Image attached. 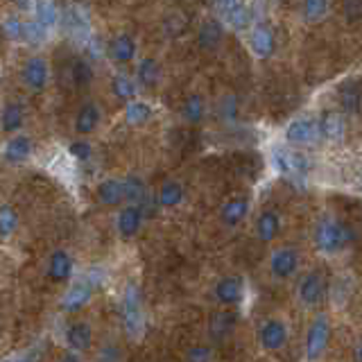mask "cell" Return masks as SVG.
<instances>
[{
	"label": "cell",
	"mask_w": 362,
	"mask_h": 362,
	"mask_svg": "<svg viewBox=\"0 0 362 362\" xmlns=\"http://www.w3.org/2000/svg\"><path fill=\"white\" fill-rule=\"evenodd\" d=\"M197 41L204 50H215L218 45L222 43V25H220V21H206L204 25L199 28V34H197Z\"/></svg>",
	"instance_id": "7402d4cb"
},
{
	"label": "cell",
	"mask_w": 362,
	"mask_h": 362,
	"mask_svg": "<svg viewBox=\"0 0 362 362\" xmlns=\"http://www.w3.org/2000/svg\"><path fill=\"white\" fill-rule=\"evenodd\" d=\"M344 11L349 21H358L360 18V0H344Z\"/></svg>",
	"instance_id": "b9f144b4"
},
{
	"label": "cell",
	"mask_w": 362,
	"mask_h": 362,
	"mask_svg": "<svg viewBox=\"0 0 362 362\" xmlns=\"http://www.w3.org/2000/svg\"><path fill=\"white\" fill-rule=\"evenodd\" d=\"M328 0H303V16L308 23H317L326 16Z\"/></svg>",
	"instance_id": "e575fe53"
},
{
	"label": "cell",
	"mask_w": 362,
	"mask_h": 362,
	"mask_svg": "<svg viewBox=\"0 0 362 362\" xmlns=\"http://www.w3.org/2000/svg\"><path fill=\"white\" fill-rule=\"evenodd\" d=\"M299 267V254L290 247L276 249L269 258V269L276 279H290Z\"/></svg>",
	"instance_id": "5b68a950"
},
{
	"label": "cell",
	"mask_w": 362,
	"mask_h": 362,
	"mask_svg": "<svg viewBox=\"0 0 362 362\" xmlns=\"http://www.w3.org/2000/svg\"><path fill=\"white\" fill-rule=\"evenodd\" d=\"M288 339V328L279 320H267L260 328V344H263L267 351H276L286 344Z\"/></svg>",
	"instance_id": "8fae6325"
},
{
	"label": "cell",
	"mask_w": 362,
	"mask_h": 362,
	"mask_svg": "<svg viewBox=\"0 0 362 362\" xmlns=\"http://www.w3.org/2000/svg\"><path fill=\"white\" fill-rule=\"evenodd\" d=\"M48 77H50L48 62L39 54L30 57L25 66H23V82H25L30 90H43L45 84H48Z\"/></svg>",
	"instance_id": "277c9868"
},
{
	"label": "cell",
	"mask_w": 362,
	"mask_h": 362,
	"mask_svg": "<svg viewBox=\"0 0 362 362\" xmlns=\"http://www.w3.org/2000/svg\"><path fill=\"white\" fill-rule=\"evenodd\" d=\"M143 224V209L136 206V204H129L118 213V233L122 238H134L139 233Z\"/></svg>",
	"instance_id": "7c38bea8"
},
{
	"label": "cell",
	"mask_w": 362,
	"mask_h": 362,
	"mask_svg": "<svg viewBox=\"0 0 362 362\" xmlns=\"http://www.w3.org/2000/svg\"><path fill=\"white\" fill-rule=\"evenodd\" d=\"M286 139L292 145H313L320 139V129H317V122L308 118H299L288 124L286 129Z\"/></svg>",
	"instance_id": "8992f818"
},
{
	"label": "cell",
	"mask_w": 362,
	"mask_h": 362,
	"mask_svg": "<svg viewBox=\"0 0 362 362\" xmlns=\"http://www.w3.org/2000/svg\"><path fill=\"white\" fill-rule=\"evenodd\" d=\"M100 124V109L95 102H86V105L77 111V118H75V132L77 134H93Z\"/></svg>",
	"instance_id": "9a60e30c"
},
{
	"label": "cell",
	"mask_w": 362,
	"mask_h": 362,
	"mask_svg": "<svg viewBox=\"0 0 362 362\" xmlns=\"http://www.w3.org/2000/svg\"><path fill=\"white\" fill-rule=\"evenodd\" d=\"M45 28L39 25L37 21H32V23H23V39L30 41V43H41L45 39Z\"/></svg>",
	"instance_id": "ab89813d"
},
{
	"label": "cell",
	"mask_w": 362,
	"mask_h": 362,
	"mask_svg": "<svg viewBox=\"0 0 362 362\" xmlns=\"http://www.w3.org/2000/svg\"><path fill=\"white\" fill-rule=\"evenodd\" d=\"M152 116V109L147 102H141V100H129L127 109H124V118H127L129 124H143L147 122Z\"/></svg>",
	"instance_id": "f546056e"
},
{
	"label": "cell",
	"mask_w": 362,
	"mask_h": 362,
	"mask_svg": "<svg viewBox=\"0 0 362 362\" xmlns=\"http://www.w3.org/2000/svg\"><path fill=\"white\" fill-rule=\"evenodd\" d=\"M34 11H37V23L43 28H50L57 23V5L52 0H34Z\"/></svg>",
	"instance_id": "1f68e13d"
},
{
	"label": "cell",
	"mask_w": 362,
	"mask_h": 362,
	"mask_svg": "<svg viewBox=\"0 0 362 362\" xmlns=\"http://www.w3.org/2000/svg\"><path fill=\"white\" fill-rule=\"evenodd\" d=\"M21 124H23V107L18 102H7L3 113H0V127H3V132L11 134L21 129Z\"/></svg>",
	"instance_id": "484cf974"
},
{
	"label": "cell",
	"mask_w": 362,
	"mask_h": 362,
	"mask_svg": "<svg viewBox=\"0 0 362 362\" xmlns=\"http://www.w3.org/2000/svg\"><path fill=\"white\" fill-rule=\"evenodd\" d=\"M181 116H184V120H188L190 124L202 122L204 116H206V102H204V98L199 93L188 95L184 107H181Z\"/></svg>",
	"instance_id": "cb8c5ba5"
},
{
	"label": "cell",
	"mask_w": 362,
	"mask_h": 362,
	"mask_svg": "<svg viewBox=\"0 0 362 362\" xmlns=\"http://www.w3.org/2000/svg\"><path fill=\"white\" fill-rule=\"evenodd\" d=\"M158 75H161V68L154 59H143L141 66H139V82L145 86V88H152L156 86L158 82Z\"/></svg>",
	"instance_id": "d6a6232c"
},
{
	"label": "cell",
	"mask_w": 362,
	"mask_h": 362,
	"mask_svg": "<svg viewBox=\"0 0 362 362\" xmlns=\"http://www.w3.org/2000/svg\"><path fill=\"white\" fill-rule=\"evenodd\" d=\"M11 3H14V5H18V7H23V9H25V7L30 5V0H11Z\"/></svg>",
	"instance_id": "f6af8a7d"
},
{
	"label": "cell",
	"mask_w": 362,
	"mask_h": 362,
	"mask_svg": "<svg viewBox=\"0 0 362 362\" xmlns=\"http://www.w3.org/2000/svg\"><path fill=\"white\" fill-rule=\"evenodd\" d=\"M48 274L54 281H68L73 276V258L64 249H57L50 256V265H48Z\"/></svg>",
	"instance_id": "e0dca14e"
},
{
	"label": "cell",
	"mask_w": 362,
	"mask_h": 362,
	"mask_svg": "<svg viewBox=\"0 0 362 362\" xmlns=\"http://www.w3.org/2000/svg\"><path fill=\"white\" fill-rule=\"evenodd\" d=\"M324 292H326V286L320 272H310V274H305L299 281V299L303 305H308V308L324 299Z\"/></svg>",
	"instance_id": "52a82bcc"
},
{
	"label": "cell",
	"mask_w": 362,
	"mask_h": 362,
	"mask_svg": "<svg viewBox=\"0 0 362 362\" xmlns=\"http://www.w3.org/2000/svg\"><path fill=\"white\" fill-rule=\"evenodd\" d=\"M235 3H238V0H213V5L218 7V9L222 11V14H224L226 9H231V7H233Z\"/></svg>",
	"instance_id": "7bdbcfd3"
},
{
	"label": "cell",
	"mask_w": 362,
	"mask_h": 362,
	"mask_svg": "<svg viewBox=\"0 0 362 362\" xmlns=\"http://www.w3.org/2000/svg\"><path fill=\"white\" fill-rule=\"evenodd\" d=\"M245 297V283L240 276H224L215 286V299L222 305H235Z\"/></svg>",
	"instance_id": "ba28073f"
},
{
	"label": "cell",
	"mask_w": 362,
	"mask_h": 362,
	"mask_svg": "<svg viewBox=\"0 0 362 362\" xmlns=\"http://www.w3.org/2000/svg\"><path fill=\"white\" fill-rule=\"evenodd\" d=\"M109 52L118 64H129L136 57V41L129 37V34H118V37L111 41Z\"/></svg>",
	"instance_id": "ffe728a7"
},
{
	"label": "cell",
	"mask_w": 362,
	"mask_h": 362,
	"mask_svg": "<svg viewBox=\"0 0 362 362\" xmlns=\"http://www.w3.org/2000/svg\"><path fill=\"white\" fill-rule=\"evenodd\" d=\"M339 105L349 113H358L360 111V86L358 84L339 86Z\"/></svg>",
	"instance_id": "4dcf8cb0"
},
{
	"label": "cell",
	"mask_w": 362,
	"mask_h": 362,
	"mask_svg": "<svg viewBox=\"0 0 362 362\" xmlns=\"http://www.w3.org/2000/svg\"><path fill=\"white\" fill-rule=\"evenodd\" d=\"M124 184V199H129L136 206H145L147 202V186L143 184V179L139 177H129L127 181H122Z\"/></svg>",
	"instance_id": "83f0119b"
},
{
	"label": "cell",
	"mask_w": 362,
	"mask_h": 362,
	"mask_svg": "<svg viewBox=\"0 0 362 362\" xmlns=\"http://www.w3.org/2000/svg\"><path fill=\"white\" fill-rule=\"evenodd\" d=\"M98 199L107 206H118V204L124 199V184L120 179H105L98 186Z\"/></svg>",
	"instance_id": "d6986e66"
},
{
	"label": "cell",
	"mask_w": 362,
	"mask_h": 362,
	"mask_svg": "<svg viewBox=\"0 0 362 362\" xmlns=\"http://www.w3.org/2000/svg\"><path fill=\"white\" fill-rule=\"evenodd\" d=\"M71 77H73V82L77 86H88L90 84V79H93V71H90V66L82 59H77L73 66H71Z\"/></svg>",
	"instance_id": "8d00e7d4"
},
{
	"label": "cell",
	"mask_w": 362,
	"mask_h": 362,
	"mask_svg": "<svg viewBox=\"0 0 362 362\" xmlns=\"http://www.w3.org/2000/svg\"><path fill=\"white\" fill-rule=\"evenodd\" d=\"M224 14H226V21H229V25L235 30H245V28L252 25V9H249L247 5H243L240 0H238L231 9H226Z\"/></svg>",
	"instance_id": "f1b7e54d"
},
{
	"label": "cell",
	"mask_w": 362,
	"mask_h": 362,
	"mask_svg": "<svg viewBox=\"0 0 362 362\" xmlns=\"http://www.w3.org/2000/svg\"><path fill=\"white\" fill-rule=\"evenodd\" d=\"M62 362H82V360H79V356L75 354V351H71V354H66V356L62 358Z\"/></svg>",
	"instance_id": "ee69618b"
},
{
	"label": "cell",
	"mask_w": 362,
	"mask_h": 362,
	"mask_svg": "<svg viewBox=\"0 0 362 362\" xmlns=\"http://www.w3.org/2000/svg\"><path fill=\"white\" fill-rule=\"evenodd\" d=\"M354 240V233L346 224L335 218H322L315 229V245L324 254H337L346 249V245Z\"/></svg>",
	"instance_id": "6da1fadb"
},
{
	"label": "cell",
	"mask_w": 362,
	"mask_h": 362,
	"mask_svg": "<svg viewBox=\"0 0 362 362\" xmlns=\"http://www.w3.org/2000/svg\"><path fill=\"white\" fill-rule=\"evenodd\" d=\"M276 163L283 173L288 175H303L308 163H305V156L299 154V152H276Z\"/></svg>",
	"instance_id": "d4e9b609"
},
{
	"label": "cell",
	"mask_w": 362,
	"mask_h": 362,
	"mask_svg": "<svg viewBox=\"0 0 362 362\" xmlns=\"http://www.w3.org/2000/svg\"><path fill=\"white\" fill-rule=\"evenodd\" d=\"M32 154V143L28 136H14L11 141H7L5 145V158L9 163H21L30 158Z\"/></svg>",
	"instance_id": "603a6c76"
},
{
	"label": "cell",
	"mask_w": 362,
	"mask_h": 362,
	"mask_svg": "<svg viewBox=\"0 0 362 362\" xmlns=\"http://www.w3.org/2000/svg\"><path fill=\"white\" fill-rule=\"evenodd\" d=\"M90 294H93V286H90V283H86V281L75 283V286L66 292V297H64V301H62L64 310H66V313L82 310L84 305L90 301Z\"/></svg>",
	"instance_id": "4fadbf2b"
},
{
	"label": "cell",
	"mask_w": 362,
	"mask_h": 362,
	"mask_svg": "<svg viewBox=\"0 0 362 362\" xmlns=\"http://www.w3.org/2000/svg\"><path fill=\"white\" fill-rule=\"evenodd\" d=\"M281 231V220H279V213L276 211H263L258 215V222H256V235L260 238L263 243H272Z\"/></svg>",
	"instance_id": "ac0fdd59"
},
{
	"label": "cell",
	"mask_w": 362,
	"mask_h": 362,
	"mask_svg": "<svg viewBox=\"0 0 362 362\" xmlns=\"http://www.w3.org/2000/svg\"><path fill=\"white\" fill-rule=\"evenodd\" d=\"M247 213H249V202L245 197H233L222 206V222L235 226L247 218Z\"/></svg>",
	"instance_id": "44dd1931"
},
{
	"label": "cell",
	"mask_w": 362,
	"mask_h": 362,
	"mask_svg": "<svg viewBox=\"0 0 362 362\" xmlns=\"http://www.w3.org/2000/svg\"><path fill=\"white\" fill-rule=\"evenodd\" d=\"M188 362H211V349L209 346H195V349H190Z\"/></svg>",
	"instance_id": "60d3db41"
},
{
	"label": "cell",
	"mask_w": 362,
	"mask_h": 362,
	"mask_svg": "<svg viewBox=\"0 0 362 362\" xmlns=\"http://www.w3.org/2000/svg\"><path fill=\"white\" fill-rule=\"evenodd\" d=\"M328 339H331V324L324 315L315 317V322L308 328V339H305V356L308 360H320L326 351Z\"/></svg>",
	"instance_id": "3957f363"
},
{
	"label": "cell",
	"mask_w": 362,
	"mask_h": 362,
	"mask_svg": "<svg viewBox=\"0 0 362 362\" xmlns=\"http://www.w3.org/2000/svg\"><path fill=\"white\" fill-rule=\"evenodd\" d=\"M0 30H3V34L11 41L23 39V21L18 16H7L3 21V25H0Z\"/></svg>",
	"instance_id": "f35d334b"
},
{
	"label": "cell",
	"mask_w": 362,
	"mask_h": 362,
	"mask_svg": "<svg viewBox=\"0 0 362 362\" xmlns=\"http://www.w3.org/2000/svg\"><path fill=\"white\" fill-rule=\"evenodd\" d=\"M68 154H71L75 161L86 163L90 156H93V147H90L88 141H73L71 147H68Z\"/></svg>",
	"instance_id": "74e56055"
},
{
	"label": "cell",
	"mask_w": 362,
	"mask_h": 362,
	"mask_svg": "<svg viewBox=\"0 0 362 362\" xmlns=\"http://www.w3.org/2000/svg\"><path fill=\"white\" fill-rule=\"evenodd\" d=\"M90 339H93V331L86 322H75L66 328V344L71 346V351L79 354V351H86L90 346Z\"/></svg>",
	"instance_id": "5bb4252c"
},
{
	"label": "cell",
	"mask_w": 362,
	"mask_h": 362,
	"mask_svg": "<svg viewBox=\"0 0 362 362\" xmlns=\"http://www.w3.org/2000/svg\"><path fill=\"white\" fill-rule=\"evenodd\" d=\"M122 320H124V331L129 337H141L145 328V315H143V301L141 292L136 286H127L122 299Z\"/></svg>",
	"instance_id": "7a4b0ae2"
},
{
	"label": "cell",
	"mask_w": 362,
	"mask_h": 362,
	"mask_svg": "<svg viewBox=\"0 0 362 362\" xmlns=\"http://www.w3.org/2000/svg\"><path fill=\"white\" fill-rule=\"evenodd\" d=\"M111 90H113V95H116L118 100H124V102H129L136 98V86L129 77H124V75H116L111 79Z\"/></svg>",
	"instance_id": "836d02e7"
},
{
	"label": "cell",
	"mask_w": 362,
	"mask_h": 362,
	"mask_svg": "<svg viewBox=\"0 0 362 362\" xmlns=\"http://www.w3.org/2000/svg\"><path fill=\"white\" fill-rule=\"evenodd\" d=\"M18 226V215L11 206H0V235L7 238L16 231Z\"/></svg>",
	"instance_id": "d590c367"
},
{
	"label": "cell",
	"mask_w": 362,
	"mask_h": 362,
	"mask_svg": "<svg viewBox=\"0 0 362 362\" xmlns=\"http://www.w3.org/2000/svg\"><path fill=\"white\" fill-rule=\"evenodd\" d=\"M235 324H238L235 310H218V313H213L209 320V333L215 342H218V339H224L226 335L233 333Z\"/></svg>",
	"instance_id": "30bf717a"
},
{
	"label": "cell",
	"mask_w": 362,
	"mask_h": 362,
	"mask_svg": "<svg viewBox=\"0 0 362 362\" xmlns=\"http://www.w3.org/2000/svg\"><path fill=\"white\" fill-rule=\"evenodd\" d=\"M158 202H161V206H179L181 202H184V186L179 184V181H165V184L161 186V190H158Z\"/></svg>",
	"instance_id": "4316f807"
},
{
	"label": "cell",
	"mask_w": 362,
	"mask_h": 362,
	"mask_svg": "<svg viewBox=\"0 0 362 362\" xmlns=\"http://www.w3.org/2000/svg\"><path fill=\"white\" fill-rule=\"evenodd\" d=\"M274 34H272V30L267 25H256L252 30V50L256 57H263V59H267V57L274 54Z\"/></svg>",
	"instance_id": "2e32d148"
},
{
	"label": "cell",
	"mask_w": 362,
	"mask_h": 362,
	"mask_svg": "<svg viewBox=\"0 0 362 362\" xmlns=\"http://www.w3.org/2000/svg\"><path fill=\"white\" fill-rule=\"evenodd\" d=\"M3 362H11V360H3Z\"/></svg>",
	"instance_id": "bcb514c9"
},
{
	"label": "cell",
	"mask_w": 362,
	"mask_h": 362,
	"mask_svg": "<svg viewBox=\"0 0 362 362\" xmlns=\"http://www.w3.org/2000/svg\"><path fill=\"white\" fill-rule=\"evenodd\" d=\"M317 129H320V136H324L326 141L339 143L344 139V134H346L344 116H342V113H337V111H328L322 116V120L317 122Z\"/></svg>",
	"instance_id": "9c48e42d"
}]
</instances>
